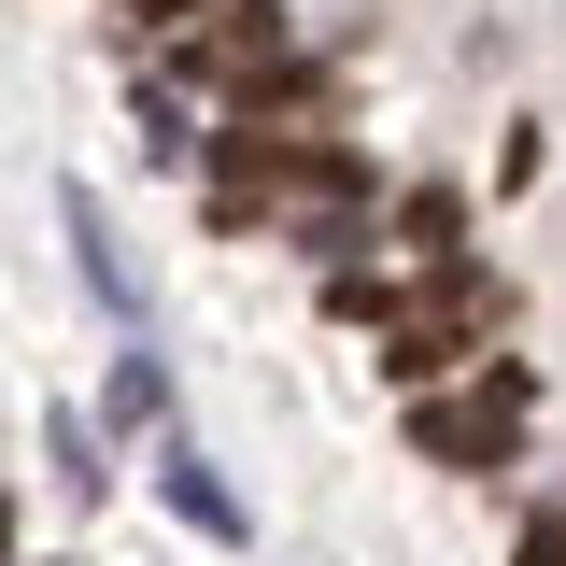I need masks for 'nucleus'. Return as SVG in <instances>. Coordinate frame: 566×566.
<instances>
[{
    "mask_svg": "<svg viewBox=\"0 0 566 566\" xmlns=\"http://www.w3.org/2000/svg\"><path fill=\"white\" fill-rule=\"evenodd\" d=\"M524 411H538V382H524V368H482L468 397H411V453L424 468H510Z\"/></svg>",
    "mask_w": 566,
    "mask_h": 566,
    "instance_id": "f257e3e1",
    "label": "nucleus"
},
{
    "mask_svg": "<svg viewBox=\"0 0 566 566\" xmlns=\"http://www.w3.org/2000/svg\"><path fill=\"white\" fill-rule=\"evenodd\" d=\"M71 241H85V283H99V297H114V312H142V283H128V241H114V227H99V199H85V185H71Z\"/></svg>",
    "mask_w": 566,
    "mask_h": 566,
    "instance_id": "f03ea898",
    "label": "nucleus"
},
{
    "mask_svg": "<svg viewBox=\"0 0 566 566\" xmlns=\"http://www.w3.org/2000/svg\"><path fill=\"white\" fill-rule=\"evenodd\" d=\"M156 482H170V510H185V524H199V538H241V495L212 482L199 453H156Z\"/></svg>",
    "mask_w": 566,
    "mask_h": 566,
    "instance_id": "7ed1b4c3",
    "label": "nucleus"
},
{
    "mask_svg": "<svg viewBox=\"0 0 566 566\" xmlns=\"http://www.w3.org/2000/svg\"><path fill=\"white\" fill-rule=\"evenodd\" d=\"M397 241H411L424 270H453V241H468V199H453V185H411V199H397Z\"/></svg>",
    "mask_w": 566,
    "mask_h": 566,
    "instance_id": "20e7f679",
    "label": "nucleus"
},
{
    "mask_svg": "<svg viewBox=\"0 0 566 566\" xmlns=\"http://www.w3.org/2000/svg\"><path fill=\"white\" fill-rule=\"evenodd\" d=\"M156 397H170V368H156V354H128V368H114V424H156Z\"/></svg>",
    "mask_w": 566,
    "mask_h": 566,
    "instance_id": "39448f33",
    "label": "nucleus"
},
{
    "mask_svg": "<svg viewBox=\"0 0 566 566\" xmlns=\"http://www.w3.org/2000/svg\"><path fill=\"white\" fill-rule=\"evenodd\" d=\"M185 142H199V128H185V99H170V85H142V156H185Z\"/></svg>",
    "mask_w": 566,
    "mask_h": 566,
    "instance_id": "423d86ee",
    "label": "nucleus"
},
{
    "mask_svg": "<svg viewBox=\"0 0 566 566\" xmlns=\"http://www.w3.org/2000/svg\"><path fill=\"white\" fill-rule=\"evenodd\" d=\"M510 566H566V495H553V510H524V538H510Z\"/></svg>",
    "mask_w": 566,
    "mask_h": 566,
    "instance_id": "0eeeda50",
    "label": "nucleus"
},
{
    "mask_svg": "<svg viewBox=\"0 0 566 566\" xmlns=\"http://www.w3.org/2000/svg\"><path fill=\"white\" fill-rule=\"evenodd\" d=\"M128 14L142 29H199V0H128Z\"/></svg>",
    "mask_w": 566,
    "mask_h": 566,
    "instance_id": "6e6552de",
    "label": "nucleus"
}]
</instances>
